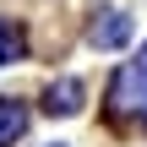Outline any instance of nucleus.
<instances>
[{
	"mask_svg": "<svg viewBox=\"0 0 147 147\" xmlns=\"http://www.w3.org/2000/svg\"><path fill=\"white\" fill-rule=\"evenodd\" d=\"M16 131H22V109L0 104V142H5V136H16Z\"/></svg>",
	"mask_w": 147,
	"mask_h": 147,
	"instance_id": "f257e3e1",
	"label": "nucleus"
},
{
	"mask_svg": "<svg viewBox=\"0 0 147 147\" xmlns=\"http://www.w3.org/2000/svg\"><path fill=\"white\" fill-rule=\"evenodd\" d=\"M16 49H22V38H16V33H11V27H0V55H5V60H11V55H16Z\"/></svg>",
	"mask_w": 147,
	"mask_h": 147,
	"instance_id": "f03ea898",
	"label": "nucleus"
}]
</instances>
